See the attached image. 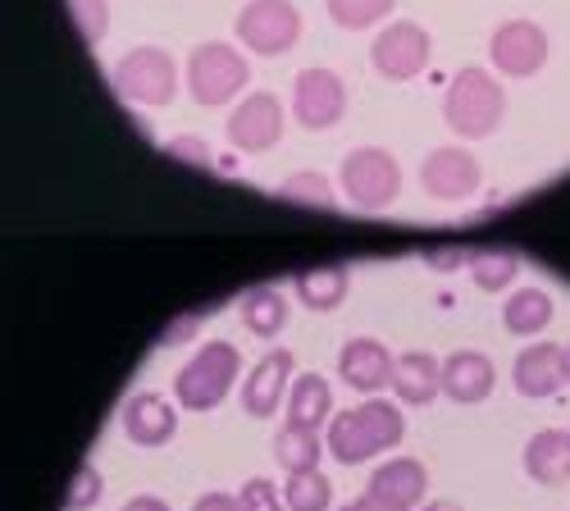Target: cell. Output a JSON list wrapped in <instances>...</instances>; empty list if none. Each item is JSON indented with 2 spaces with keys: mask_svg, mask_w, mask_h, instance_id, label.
Wrapping results in <instances>:
<instances>
[{
  "mask_svg": "<svg viewBox=\"0 0 570 511\" xmlns=\"http://www.w3.org/2000/svg\"><path fill=\"white\" fill-rule=\"evenodd\" d=\"M402 439H406V415L397 402H384V397L338 411L324 430V448L338 466H361L374 452H393Z\"/></svg>",
  "mask_w": 570,
  "mask_h": 511,
  "instance_id": "6da1fadb",
  "label": "cell"
},
{
  "mask_svg": "<svg viewBox=\"0 0 570 511\" xmlns=\"http://www.w3.org/2000/svg\"><path fill=\"white\" fill-rule=\"evenodd\" d=\"M507 115V91L493 73H484L480 65H465L452 82H448V97H443V119L456 137L465 143H480V137L498 132Z\"/></svg>",
  "mask_w": 570,
  "mask_h": 511,
  "instance_id": "7a4b0ae2",
  "label": "cell"
},
{
  "mask_svg": "<svg viewBox=\"0 0 570 511\" xmlns=\"http://www.w3.org/2000/svg\"><path fill=\"white\" fill-rule=\"evenodd\" d=\"M237 370H243V352L224 338H210L193 352V361L178 365L174 375V397L187 406V411H215L228 389L237 384Z\"/></svg>",
  "mask_w": 570,
  "mask_h": 511,
  "instance_id": "3957f363",
  "label": "cell"
},
{
  "mask_svg": "<svg viewBox=\"0 0 570 511\" xmlns=\"http://www.w3.org/2000/svg\"><path fill=\"white\" fill-rule=\"evenodd\" d=\"M183 78H187V91H193L197 106L219 110L247 87L252 65L228 41H202V46H193V56H187V73Z\"/></svg>",
  "mask_w": 570,
  "mask_h": 511,
  "instance_id": "277c9868",
  "label": "cell"
},
{
  "mask_svg": "<svg viewBox=\"0 0 570 511\" xmlns=\"http://www.w3.org/2000/svg\"><path fill=\"white\" fill-rule=\"evenodd\" d=\"M338 183H343V197L356 210L379 215V210H389L402 197V165L384 147H356V151L343 156Z\"/></svg>",
  "mask_w": 570,
  "mask_h": 511,
  "instance_id": "5b68a950",
  "label": "cell"
},
{
  "mask_svg": "<svg viewBox=\"0 0 570 511\" xmlns=\"http://www.w3.org/2000/svg\"><path fill=\"white\" fill-rule=\"evenodd\" d=\"M115 91L132 106H169L178 97V65L165 46H132L115 65Z\"/></svg>",
  "mask_w": 570,
  "mask_h": 511,
  "instance_id": "8992f818",
  "label": "cell"
},
{
  "mask_svg": "<svg viewBox=\"0 0 570 511\" xmlns=\"http://www.w3.org/2000/svg\"><path fill=\"white\" fill-rule=\"evenodd\" d=\"M233 32L256 56H288L302 37V10L293 0H247Z\"/></svg>",
  "mask_w": 570,
  "mask_h": 511,
  "instance_id": "52a82bcc",
  "label": "cell"
},
{
  "mask_svg": "<svg viewBox=\"0 0 570 511\" xmlns=\"http://www.w3.org/2000/svg\"><path fill=\"white\" fill-rule=\"evenodd\" d=\"M430 60H434V41H430V32H424L420 23H411V19L389 23L384 32L370 41V65H374L379 78H389V82L420 78L424 69H430Z\"/></svg>",
  "mask_w": 570,
  "mask_h": 511,
  "instance_id": "ba28073f",
  "label": "cell"
},
{
  "mask_svg": "<svg viewBox=\"0 0 570 511\" xmlns=\"http://www.w3.org/2000/svg\"><path fill=\"white\" fill-rule=\"evenodd\" d=\"M552 56V41L534 19H507L489 41V60L507 78H534Z\"/></svg>",
  "mask_w": 570,
  "mask_h": 511,
  "instance_id": "9c48e42d",
  "label": "cell"
},
{
  "mask_svg": "<svg viewBox=\"0 0 570 511\" xmlns=\"http://www.w3.org/2000/svg\"><path fill=\"white\" fill-rule=\"evenodd\" d=\"M480 183H484V169L474 160V151H465V147H434L420 160V188L434 202H448V206L465 202L480 193Z\"/></svg>",
  "mask_w": 570,
  "mask_h": 511,
  "instance_id": "30bf717a",
  "label": "cell"
},
{
  "mask_svg": "<svg viewBox=\"0 0 570 511\" xmlns=\"http://www.w3.org/2000/svg\"><path fill=\"white\" fill-rule=\"evenodd\" d=\"M293 115L311 132H324V128L343 124V115H347L343 78L334 69H302L297 82H293Z\"/></svg>",
  "mask_w": 570,
  "mask_h": 511,
  "instance_id": "8fae6325",
  "label": "cell"
},
{
  "mask_svg": "<svg viewBox=\"0 0 570 511\" xmlns=\"http://www.w3.org/2000/svg\"><path fill=\"white\" fill-rule=\"evenodd\" d=\"M224 132H228V143L237 151H247V156H261V151L278 147V137H283V101L269 97V91H252V97L228 115Z\"/></svg>",
  "mask_w": 570,
  "mask_h": 511,
  "instance_id": "7c38bea8",
  "label": "cell"
},
{
  "mask_svg": "<svg viewBox=\"0 0 570 511\" xmlns=\"http://www.w3.org/2000/svg\"><path fill=\"white\" fill-rule=\"evenodd\" d=\"M511 384H515L520 397H530V402L557 397L570 384V356H566V347L530 343L525 352L515 356V365H511Z\"/></svg>",
  "mask_w": 570,
  "mask_h": 511,
  "instance_id": "4fadbf2b",
  "label": "cell"
},
{
  "mask_svg": "<svg viewBox=\"0 0 570 511\" xmlns=\"http://www.w3.org/2000/svg\"><path fill=\"white\" fill-rule=\"evenodd\" d=\"M288 389H293V352L288 347H274L265 352L252 375L243 380V406L247 415H256V421H269V415L288 402Z\"/></svg>",
  "mask_w": 570,
  "mask_h": 511,
  "instance_id": "5bb4252c",
  "label": "cell"
},
{
  "mask_svg": "<svg viewBox=\"0 0 570 511\" xmlns=\"http://www.w3.org/2000/svg\"><path fill=\"white\" fill-rule=\"evenodd\" d=\"M393 365L397 356L379 338H352L338 352V380L365 397H379L384 389H393Z\"/></svg>",
  "mask_w": 570,
  "mask_h": 511,
  "instance_id": "9a60e30c",
  "label": "cell"
},
{
  "mask_svg": "<svg viewBox=\"0 0 570 511\" xmlns=\"http://www.w3.org/2000/svg\"><path fill=\"white\" fill-rule=\"evenodd\" d=\"M119 425H124L128 443H137V448H165L178 434V411H174V402H165L160 393L147 389L124 402Z\"/></svg>",
  "mask_w": 570,
  "mask_h": 511,
  "instance_id": "2e32d148",
  "label": "cell"
},
{
  "mask_svg": "<svg viewBox=\"0 0 570 511\" xmlns=\"http://www.w3.org/2000/svg\"><path fill=\"white\" fill-rule=\"evenodd\" d=\"M498 384V370L484 352H474V347H461V352H448L443 361V393L448 402L456 406H474V402H484Z\"/></svg>",
  "mask_w": 570,
  "mask_h": 511,
  "instance_id": "e0dca14e",
  "label": "cell"
},
{
  "mask_svg": "<svg viewBox=\"0 0 570 511\" xmlns=\"http://www.w3.org/2000/svg\"><path fill=\"white\" fill-rule=\"evenodd\" d=\"M365 493L384 498V502H393V507L415 511V507L424 502V493H430V471H424L415 456H393V461H384V466L370 475Z\"/></svg>",
  "mask_w": 570,
  "mask_h": 511,
  "instance_id": "ac0fdd59",
  "label": "cell"
},
{
  "mask_svg": "<svg viewBox=\"0 0 570 511\" xmlns=\"http://www.w3.org/2000/svg\"><path fill=\"white\" fill-rule=\"evenodd\" d=\"M393 393L402 406H430L443 393V361L434 352H402L393 365Z\"/></svg>",
  "mask_w": 570,
  "mask_h": 511,
  "instance_id": "d6986e66",
  "label": "cell"
},
{
  "mask_svg": "<svg viewBox=\"0 0 570 511\" xmlns=\"http://www.w3.org/2000/svg\"><path fill=\"white\" fill-rule=\"evenodd\" d=\"M283 411H288V425L320 434V430H328V421H334V389H328V380H324V375L306 370V375H297V380H293Z\"/></svg>",
  "mask_w": 570,
  "mask_h": 511,
  "instance_id": "ffe728a7",
  "label": "cell"
},
{
  "mask_svg": "<svg viewBox=\"0 0 570 511\" xmlns=\"http://www.w3.org/2000/svg\"><path fill=\"white\" fill-rule=\"evenodd\" d=\"M525 475L543 489H561L570 480V430H539L525 443Z\"/></svg>",
  "mask_w": 570,
  "mask_h": 511,
  "instance_id": "44dd1931",
  "label": "cell"
},
{
  "mask_svg": "<svg viewBox=\"0 0 570 511\" xmlns=\"http://www.w3.org/2000/svg\"><path fill=\"white\" fill-rule=\"evenodd\" d=\"M293 288H297L306 311H338L347 302L352 274H347V265H315V269H302L293 278Z\"/></svg>",
  "mask_w": 570,
  "mask_h": 511,
  "instance_id": "7402d4cb",
  "label": "cell"
},
{
  "mask_svg": "<svg viewBox=\"0 0 570 511\" xmlns=\"http://www.w3.org/2000/svg\"><path fill=\"white\" fill-rule=\"evenodd\" d=\"M552 297L543 293V288H520V293H511L507 297V306H502V324L515 334V338H534V334H543L548 324H552Z\"/></svg>",
  "mask_w": 570,
  "mask_h": 511,
  "instance_id": "603a6c76",
  "label": "cell"
},
{
  "mask_svg": "<svg viewBox=\"0 0 570 511\" xmlns=\"http://www.w3.org/2000/svg\"><path fill=\"white\" fill-rule=\"evenodd\" d=\"M237 315H243L247 334L256 338H278L283 330H288V297H283L278 288H252L243 297V306H237Z\"/></svg>",
  "mask_w": 570,
  "mask_h": 511,
  "instance_id": "cb8c5ba5",
  "label": "cell"
},
{
  "mask_svg": "<svg viewBox=\"0 0 570 511\" xmlns=\"http://www.w3.org/2000/svg\"><path fill=\"white\" fill-rule=\"evenodd\" d=\"M324 452H328V448H324L320 434H311V430L283 425V430L274 434V461H278V466L288 471V475H297V471H315Z\"/></svg>",
  "mask_w": 570,
  "mask_h": 511,
  "instance_id": "d4e9b609",
  "label": "cell"
},
{
  "mask_svg": "<svg viewBox=\"0 0 570 511\" xmlns=\"http://www.w3.org/2000/svg\"><path fill=\"white\" fill-rule=\"evenodd\" d=\"M470 278H474V288H484V293H502L515 284V274H520V261L511 252H470L465 261Z\"/></svg>",
  "mask_w": 570,
  "mask_h": 511,
  "instance_id": "484cf974",
  "label": "cell"
},
{
  "mask_svg": "<svg viewBox=\"0 0 570 511\" xmlns=\"http://www.w3.org/2000/svg\"><path fill=\"white\" fill-rule=\"evenodd\" d=\"M283 502H288V511H328L334 484H328V475H320V466L297 471V475H288V484H283Z\"/></svg>",
  "mask_w": 570,
  "mask_h": 511,
  "instance_id": "4316f807",
  "label": "cell"
},
{
  "mask_svg": "<svg viewBox=\"0 0 570 511\" xmlns=\"http://www.w3.org/2000/svg\"><path fill=\"white\" fill-rule=\"evenodd\" d=\"M283 202L293 206H311V210H334V183H328L320 169H297L283 178Z\"/></svg>",
  "mask_w": 570,
  "mask_h": 511,
  "instance_id": "83f0119b",
  "label": "cell"
},
{
  "mask_svg": "<svg viewBox=\"0 0 570 511\" xmlns=\"http://www.w3.org/2000/svg\"><path fill=\"white\" fill-rule=\"evenodd\" d=\"M393 6H397V0H324L328 19H334L338 28H347V32H365V28H374L379 19H389V14H393Z\"/></svg>",
  "mask_w": 570,
  "mask_h": 511,
  "instance_id": "f1b7e54d",
  "label": "cell"
},
{
  "mask_svg": "<svg viewBox=\"0 0 570 511\" xmlns=\"http://www.w3.org/2000/svg\"><path fill=\"white\" fill-rule=\"evenodd\" d=\"M65 6L73 19V32L87 46H101V37L110 32V0H65Z\"/></svg>",
  "mask_w": 570,
  "mask_h": 511,
  "instance_id": "f546056e",
  "label": "cell"
},
{
  "mask_svg": "<svg viewBox=\"0 0 570 511\" xmlns=\"http://www.w3.org/2000/svg\"><path fill=\"white\" fill-rule=\"evenodd\" d=\"M101 493H106L101 471L91 466V461H82L78 475H73V484H69V493H65V511H91V507L101 502Z\"/></svg>",
  "mask_w": 570,
  "mask_h": 511,
  "instance_id": "4dcf8cb0",
  "label": "cell"
},
{
  "mask_svg": "<svg viewBox=\"0 0 570 511\" xmlns=\"http://www.w3.org/2000/svg\"><path fill=\"white\" fill-rule=\"evenodd\" d=\"M237 498H243V511H288V502L269 480H247Z\"/></svg>",
  "mask_w": 570,
  "mask_h": 511,
  "instance_id": "1f68e13d",
  "label": "cell"
},
{
  "mask_svg": "<svg viewBox=\"0 0 570 511\" xmlns=\"http://www.w3.org/2000/svg\"><path fill=\"white\" fill-rule=\"evenodd\" d=\"M193 511H243V498H237V493H219V489H210V493H202V498L193 502Z\"/></svg>",
  "mask_w": 570,
  "mask_h": 511,
  "instance_id": "d6a6232c",
  "label": "cell"
},
{
  "mask_svg": "<svg viewBox=\"0 0 570 511\" xmlns=\"http://www.w3.org/2000/svg\"><path fill=\"white\" fill-rule=\"evenodd\" d=\"M338 511H406V507H393V502L374 498V493H361L356 502H347V507H338Z\"/></svg>",
  "mask_w": 570,
  "mask_h": 511,
  "instance_id": "836d02e7",
  "label": "cell"
},
{
  "mask_svg": "<svg viewBox=\"0 0 570 511\" xmlns=\"http://www.w3.org/2000/svg\"><path fill=\"white\" fill-rule=\"evenodd\" d=\"M124 511H169V502L156 498V493H137V498L124 502Z\"/></svg>",
  "mask_w": 570,
  "mask_h": 511,
  "instance_id": "e575fe53",
  "label": "cell"
},
{
  "mask_svg": "<svg viewBox=\"0 0 570 511\" xmlns=\"http://www.w3.org/2000/svg\"><path fill=\"white\" fill-rule=\"evenodd\" d=\"M174 151H178V156H193V160L206 165V143H202V137H174Z\"/></svg>",
  "mask_w": 570,
  "mask_h": 511,
  "instance_id": "d590c367",
  "label": "cell"
},
{
  "mask_svg": "<svg viewBox=\"0 0 570 511\" xmlns=\"http://www.w3.org/2000/svg\"><path fill=\"white\" fill-rule=\"evenodd\" d=\"M420 511H461V507H456V502H448V498H439V502H424Z\"/></svg>",
  "mask_w": 570,
  "mask_h": 511,
  "instance_id": "8d00e7d4",
  "label": "cell"
},
{
  "mask_svg": "<svg viewBox=\"0 0 570 511\" xmlns=\"http://www.w3.org/2000/svg\"><path fill=\"white\" fill-rule=\"evenodd\" d=\"M566 356H570V343H566Z\"/></svg>",
  "mask_w": 570,
  "mask_h": 511,
  "instance_id": "74e56055",
  "label": "cell"
}]
</instances>
